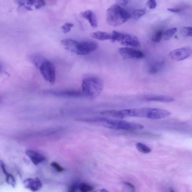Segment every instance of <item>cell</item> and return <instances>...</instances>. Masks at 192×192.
Listing matches in <instances>:
<instances>
[{"mask_svg":"<svg viewBox=\"0 0 192 192\" xmlns=\"http://www.w3.org/2000/svg\"><path fill=\"white\" fill-rule=\"evenodd\" d=\"M119 52L121 56L125 59H139L144 57V54L142 52L132 48H121L119 49Z\"/></svg>","mask_w":192,"mask_h":192,"instance_id":"cell-8","label":"cell"},{"mask_svg":"<svg viewBox=\"0 0 192 192\" xmlns=\"http://www.w3.org/2000/svg\"><path fill=\"white\" fill-rule=\"evenodd\" d=\"M64 48L67 51L80 55H85L96 51L98 44L94 41L78 42L71 39H63L61 41Z\"/></svg>","mask_w":192,"mask_h":192,"instance_id":"cell-2","label":"cell"},{"mask_svg":"<svg viewBox=\"0 0 192 192\" xmlns=\"http://www.w3.org/2000/svg\"><path fill=\"white\" fill-rule=\"evenodd\" d=\"M146 11L143 9H138L134 10L133 12L132 17L133 18L137 20L146 14Z\"/></svg>","mask_w":192,"mask_h":192,"instance_id":"cell-23","label":"cell"},{"mask_svg":"<svg viewBox=\"0 0 192 192\" xmlns=\"http://www.w3.org/2000/svg\"><path fill=\"white\" fill-rule=\"evenodd\" d=\"M124 184L130 188V189H131V192H135L136 188L135 186L132 183L128 182H124Z\"/></svg>","mask_w":192,"mask_h":192,"instance_id":"cell-30","label":"cell"},{"mask_svg":"<svg viewBox=\"0 0 192 192\" xmlns=\"http://www.w3.org/2000/svg\"><path fill=\"white\" fill-rule=\"evenodd\" d=\"M91 35L93 38L100 41H105L110 39L111 40L112 38L111 34L103 32L97 31L93 32L91 34Z\"/></svg>","mask_w":192,"mask_h":192,"instance_id":"cell-17","label":"cell"},{"mask_svg":"<svg viewBox=\"0 0 192 192\" xmlns=\"http://www.w3.org/2000/svg\"><path fill=\"white\" fill-rule=\"evenodd\" d=\"M51 166L56 170L57 172H62L64 170V168L60 166V164L56 162H53L51 163Z\"/></svg>","mask_w":192,"mask_h":192,"instance_id":"cell-26","label":"cell"},{"mask_svg":"<svg viewBox=\"0 0 192 192\" xmlns=\"http://www.w3.org/2000/svg\"><path fill=\"white\" fill-rule=\"evenodd\" d=\"M164 32L162 30H159L156 32L152 37V40L153 42L156 43H159L160 42L163 36Z\"/></svg>","mask_w":192,"mask_h":192,"instance_id":"cell-22","label":"cell"},{"mask_svg":"<svg viewBox=\"0 0 192 192\" xmlns=\"http://www.w3.org/2000/svg\"><path fill=\"white\" fill-rule=\"evenodd\" d=\"M111 35V41L113 42L117 41L123 46L133 47L138 48L141 47L139 39L135 36L116 31H113Z\"/></svg>","mask_w":192,"mask_h":192,"instance_id":"cell-5","label":"cell"},{"mask_svg":"<svg viewBox=\"0 0 192 192\" xmlns=\"http://www.w3.org/2000/svg\"><path fill=\"white\" fill-rule=\"evenodd\" d=\"M192 54L191 48L186 47L173 50L170 52L169 56L172 60L179 61L187 58Z\"/></svg>","mask_w":192,"mask_h":192,"instance_id":"cell-7","label":"cell"},{"mask_svg":"<svg viewBox=\"0 0 192 192\" xmlns=\"http://www.w3.org/2000/svg\"><path fill=\"white\" fill-rule=\"evenodd\" d=\"M177 29V28H174L167 30L163 33V38L166 41L169 40L176 33Z\"/></svg>","mask_w":192,"mask_h":192,"instance_id":"cell-20","label":"cell"},{"mask_svg":"<svg viewBox=\"0 0 192 192\" xmlns=\"http://www.w3.org/2000/svg\"><path fill=\"white\" fill-rule=\"evenodd\" d=\"M164 64V62L163 61L152 63L149 68V73L152 74L159 73L162 70Z\"/></svg>","mask_w":192,"mask_h":192,"instance_id":"cell-18","label":"cell"},{"mask_svg":"<svg viewBox=\"0 0 192 192\" xmlns=\"http://www.w3.org/2000/svg\"><path fill=\"white\" fill-rule=\"evenodd\" d=\"M56 96L71 97H79L84 96L82 92L77 91H66L59 92H51V93H50Z\"/></svg>","mask_w":192,"mask_h":192,"instance_id":"cell-14","label":"cell"},{"mask_svg":"<svg viewBox=\"0 0 192 192\" xmlns=\"http://www.w3.org/2000/svg\"><path fill=\"white\" fill-rule=\"evenodd\" d=\"M74 26L72 23H66L61 27L62 32L64 33H67L71 31V29Z\"/></svg>","mask_w":192,"mask_h":192,"instance_id":"cell-25","label":"cell"},{"mask_svg":"<svg viewBox=\"0 0 192 192\" xmlns=\"http://www.w3.org/2000/svg\"><path fill=\"white\" fill-rule=\"evenodd\" d=\"M171 114L169 111L159 109L148 108L147 118L152 119H163L169 116Z\"/></svg>","mask_w":192,"mask_h":192,"instance_id":"cell-9","label":"cell"},{"mask_svg":"<svg viewBox=\"0 0 192 192\" xmlns=\"http://www.w3.org/2000/svg\"><path fill=\"white\" fill-rule=\"evenodd\" d=\"M181 33L183 36L192 37V27H185L181 29Z\"/></svg>","mask_w":192,"mask_h":192,"instance_id":"cell-24","label":"cell"},{"mask_svg":"<svg viewBox=\"0 0 192 192\" xmlns=\"http://www.w3.org/2000/svg\"><path fill=\"white\" fill-rule=\"evenodd\" d=\"M79 185L78 184H74L69 186L68 192H77V190L78 188Z\"/></svg>","mask_w":192,"mask_h":192,"instance_id":"cell-29","label":"cell"},{"mask_svg":"<svg viewBox=\"0 0 192 192\" xmlns=\"http://www.w3.org/2000/svg\"><path fill=\"white\" fill-rule=\"evenodd\" d=\"M145 100L148 101H157L163 103H170L175 100L172 97L166 96L159 95H150L144 97Z\"/></svg>","mask_w":192,"mask_h":192,"instance_id":"cell-13","label":"cell"},{"mask_svg":"<svg viewBox=\"0 0 192 192\" xmlns=\"http://www.w3.org/2000/svg\"><path fill=\"white\" fill-rule=\"evenodd\" d=\"M167 10L170 12H178L181 11L180 9L177 8H170L167 9Z\"/></svg>","mask_w":192,"mask_h":192,"instance_id":"cell-31","label":"cell"},{"mask_svg":"<svg viewBox=\"0 0 192 192\" xmlns=\"http://www.w3.org/2000/svg\"><path fill=\"white\" fill-rule=\"evenodd\" d=\"M94 192H109L107 190L105 189H101V190H96V191H95Z\"/></svg>","mask_w":192,"mask_h":192,"instance_id":"cell-33","label":"cell"},{"mask_svg":"<svg viewBox=\"0 0 192 192\" xmlns=\"http://www.w3.org/2000/svg\"><path fill=\"white\" fill-rule=\"evenodd\" d=\"M157 3L154 0H150L147 3V6L150 9H154L157 7Z\"/></svg>","mask_w":192,"mask_h":192,"instance_id":"cell-27","label":"cell"},{"mask_svg":"<svg viewBox=\"0 0 192 192\" xmlns=\"http://www.w3.org/2000/svg\"><path fill=\"white\" fill-rule=\"evenodd\" d=\"M131 17L132 16L127 11L118 5H113L107 11V21L111 26H121Z\"/></svg>","mask_w":192,"mask_h":192,"instance_id":"cell-3","label":"cell"},{"mask_svg":"<svg viewBox=\"0 0 192 192\" xmlns=\"http://www.w3.org/2000/svg\"><path fill=\"white\" fill-rule=\"evenodd\" d=\"M25 187L32 192H36L42 187V184L40 179L37 177L25 179L23 182Z\"/></svg>","mask_w":192,"mask_h":192,"instance_id":"cell-10","label":"cell"},{"mask_svg":"<svg viewBox=\"0 0 192 192\" xmlns=\"http://www.w3.org/2000/svg\"><path fill=\"white\" fill-rule=\"evenodd\" d=\"M81 16L88 21L90 24L93 28H96L98 26L97 19L94 12L91 10H87L82 12Z\"/></svg>","mask_w":192,"mask_h":192,"instance_id":"cell-12","label":"cell"},{"mask_svg":"<svg viewBox=\"0 0 192 192\" xmlns=\"http://www.w3.org/2000/svg\"><path fill=\"white\" fill-rule=\"evenodd\" d=\"M1 166L2 169L3 173L6 176V181L7 184L10 185L13 188L15 187L16 185V181L14 177L10 173L7 172L6 168H5V164L2 161H1Z\"/></svg>","mask_w":192,"mask_h":192,"instance_id":"cell-16","label":"cell"},{"mask_svg":"<svg viewBox=\"0 0 192 192\" xmlns=\"http://www.w3.org/2000/svg\"><path fill=\"white\" fill-rule=\"evenodd\" d=\"M136 148L139 151L143 154H149L151 152L152 150L150 147L141 143H137L136 144Z\"/></svg>","mask_w":192,"mask_h":192,"instance_id":"cell-19","label":"cell"},{"mask_svg":"<svg viewBox=\"0 0 192 192\" xmlns=\"http://www.w3.org/2000/svg\"><path fill=\"white\" fill-rule=\"evenodd\" d=\"M45 5V2L43 1H36L34 5L35 8L37 9L40 8L41 7H43Z\"/></svg>","mask_w":192,"mask_h":192,"instance_id":"cell-28","label":"cell"},{"mask_svg":"<svg viewBox=\"0 0 192 192\" xmlns=\"http://www.w3.org/2000/svg\"><path fill=\"white\" fill-rule=\"evenodd\" d=\"M78 189L81 192H91L94 190V188L86 183H82L79 184Z\"/></svg>","mask_w":192,"mask_h":192,"instance_id":"cell-21","label":"cell"},{"mask_svg":"<svg viewBox=\"0 0 192 192\" xmlns=\"http://www.w3.org/2000/svg\"><path fill=\"white\" fill-rule=\"evenodd\" d=\"M104 85L101 79L91 76L84 78L82 85V92L84 96L90 98L98 96L103 91Z\"/></svg>","mask_w":192,"mask_h":192,"instance_id":"cell-4","label":"cell"},{"mask_svg":"<svg viewBox=\"0 0 192 192\" xmlns=\"http://www.w3.org/2000/svg\"><path fill=\"white\" fill-rule=\"evenodd\" d=\"M85 121L96 124L105 128L116 130L136 131L144 128L141 124L118 119H111L106 117H96L87 119Z\"/></svg>","mask_w":192,"mask_h":192,"instance_id":"cell-1","label":"cell"},{"mask_svg":"<svg viewBox=\"0 0 192 192\" xmlns=\"http://www.w3.org/2000/svg\"><path fill=\"white\" fill-rule=\"evenodd\" d=\"M100 114L108 117L114 118L115 119H122L125 118L121 110H109L103 111Z\"/></svg>","mask_w":192,"mask_h":192,"instance_id":"cell-15","label":"cell"},{"mask_svg":"<svg viewBox=\"0 0 192 192\" xmlns=\"http://www.w3.org/2000/svg\"><path fill=\"white\" fill-rule=\"evenodd\" d=\"M26 153L32 163L35 166H37L39 163L46 160V158L43 155L34 150H26Z\"/></svg>","mask_w":192,"mask_h":192,"instance_id":"cell-11","label":"cell"},{"mask_svg":"<svg viewBox=\"0 0 192 192\" xmlns=\"http://www.w3.org/2000/svg\"><path fill=\"white\" fill-rule=\"evenodd\" d=\"M120 3H121V4L123 5H125L128 4V3L129 2V1H120L119 2Z\"/></svg>","mask_w":192,"mask_h":192,"instance_id":"cell-32","label":"cell"},{"mask_svg":"<svg viewBox=\"0 0 192 192\" xmlns=\"http://www.w3.org/2000/svg\"><path fill=\"white\" fill-rule=\"evenodd\" d=\"M169 191L170 192H175L174 190L172 188H170Z\"/></svg>","mask_w":192,"mask_h":192,"instance_id":"cell-34","label":"cell"},{"mask_svg":"<svg viewBox=\"0 0 192 192\" xmlns=\"http://www.w3.org/2000/svg\"><path fill=\"white\" fill-rule=\"evenodd\" d=\"M41 75L47 81L50 83H55L56 80V72L54 66L51 62L45 60L39 66Z\"/></svg>","mask_w":192,"mask_h":192,"instance_id":"cell-6","label":"cell"}]
</instances>
